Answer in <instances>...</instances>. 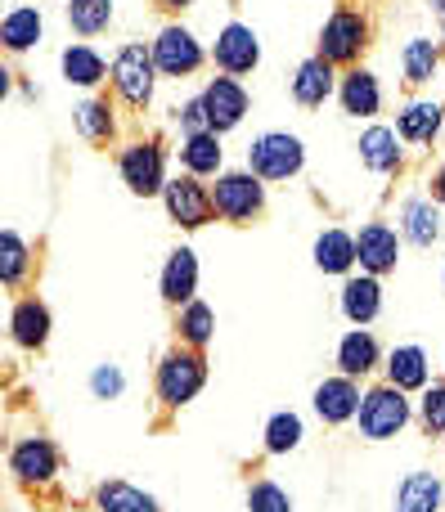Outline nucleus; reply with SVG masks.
<instances>
[{
  "instance_id": "f257e3e1",
  "label": "nucleus",
  "mask_w": 445,
  "mask_h": 512,
  "mask_svg": "<svg viewBox=\"0 0 445 512\" xmlns=\"http://www.w3.org/2000/svg\"><path fill=\"white\" fill-rule=\"evenodd\" d=\"M207 373H212L207 351H194V346H180V342L171 351H162V360L153 364V400H158L162 414L171 418L185 405H194L207 387Z\"/></svg>"
},
{
  "instance_id": "f03ea898",
  "label": "nucleus",
  "mask_w": 445,
  "mask_h": 512,
  "mask_svg": "<svg viewBox=\"0 0 445 512\" xmlns=\"http://www.w3.org/2000/svg\"><path fill=\"white\" fill-rule=\"evenodd\" d=\"M158 63H153V50L144 41H126L117 45L113 54V68H108V90H113V99L126 108V113H149L153 99H158Z\"/></svg>"
},
{
  "instance_id": "7ed1b4c3",
  "label": "nucleus",
  "mask_w": 445,
  "mask_h": 512,
  "mask_svg": "<svg viewBox=\"0 0 445 512\" xmlns=\"http://www.w3.org/2000/svg\"><path fill=\"white\" fill-rule=\"evenodd\" d=\"M410 423H419V414H414V396L401 387H392V382H369L365 387V400H360V414H356V436L369 445H383V441H396V436L405 432Z\"/></svg>"
},
{
  "instance_id": "20e7f679",
  "label": "nucleus",
  "mask_w": 445,
  "mask_h": 512,
  "mask_svg": "<svg viewBox=\"0 0 445 512\" xmlns=\"http://www.w3.org/2000/svg\"><path fill=\"white\" fill-rule=\"evenodd\" d=\"M369 45H374V18L356 5H338L329 18H324L315 54L329 59L338 72H347V68H360V63H365Z\"/></svg>"
},
{
  "instance_id": "39448f33",
  "label": "nucleus",
  "mask_w": 445,
  "mask_h": 512,
  "mask_svg": "<svg viewBox=\"0 0 445 512\" xmlns=\"http://www.w3.org/2000/svg\"><path fill=\"white\" fill-rule=\"evenodd\" d=\"M117 180L131 198H162L171 171H167V144L158 135H135L117 149Z\"/></svg>"
},
{
  "instance_id": "423d86ee",
  "label": "nucleus",
  "mask_w": 445,
  "mask_h": 512,
  "mask_svg": "<svg viewBox=\"0 0 445 512\" xmlns=\"http://www.w3.org/2000/svg\"><path fill=\"white\" fill-rule=\"evenodd\" d=\"M149 50H153V63H158L162 81H189L212 63V50L203 45V36H198L189 23H180V18H171V23L158 27Z\"/></svg>"
},
{
  "instance_id": "0eeeda50",
  "label": "nucleus",
  "mask_w": 445,
  "mask_h": 512,
  "mask_svg": "<svg viewBox=\"0 0 445 512\" xmlns=\"http://www.w3.org/2000/svg\"><path fill=\"white\" fill-rule=\"evenodd\" d=\"M243 167L252 176H261L266 185L297 180L306 171V140L293 131H261V135H252L248 153H243Z\"/></svg>"
},
{
  "instance_id": "6e6552de",
  "label": "nucleus",
  "mask_w": 445,
  "mask_h": 512,
  "mask_svg": "<svg viewBox=\"0 0 445 512\" xmlns=\"http://www.w3.org/2000/svg\"><path fill=\"white\" fill-rule=\"evenodd\" d=\"M212 198H216V216L225 225H252L266 216L270 185L261 176H252L248 167H225L212 185Z\"/></svg>"
},
{
  "instance_id": "1a4fd4ad",
  "label": "nucleus",
  "mask_w": 445,
  "mask_h": 512,
  "mask_svg": "<svg viewBox=\"0 0 445 512\" xmlns=\"http://www.w3.org/2000/svg\"><path fill=\"white\" fill-rule=\"evenodd\" d=\"M158 203H162V212H167V221L185 234L207 230L212 221H221V216H216L212 185L198 180V176H189V171H176V176L167 180V189H162Z\"/></svg>"
},
{
  "instance_id": "9d476101",
  "label": "nucleus",
  "mask_w": 445,
  "mask_h": 512,
  "mask_svg": "<svg viewBox=\"0 0 445 512\" xmlns=\"http://www.w3.org/2000/svg\"><path fill=\"white\" fill-rule=\"evenodd\" d=\"M5 463H9V477H14L23 490H50L54 481H59L63 454L45 432H27V436H14V441H9Z\"/></svg>"
},
{
  "instance_id": "9b49d317",
  "label": "nucleus",
  "mask_w": 445,
  "mask_h": 512,
  "mask_svg": "<svg viewBox=\"0 0 445 512\" xmlns=\"http://www.w3.org/2000/svg\"><path fill=\"white\" fill-rule=\"evenodd\" d=\"M212 68L225 72V77H252V72L261 68V36H257V27L230 18V23L216 32V41H212Z\"/></svg>"
},
{
  "instance_id": "f8f14e48",
  "label": "nucleus",
  "mask_w": 445,
  "mask_h": 512,
  "mask_svg": "<svg viewBox=\"0 0 445 512\" xmlns=\"http://www.w3.org/2000/svg\"><path fill=\"white\" fill-rule=\"evenodd\" d=\"M360 400H365V387H360L356 378H347V373H329V378H320L315 391H311V409L324 427L356 423Z\"/></svg>"
},
{
  "instance_id": "ddd939ff",
  "label": "nucleus",
  "mask_w": 445,
  "mask_h": 512,
  "mask_svg": "<svg viewBox=\"0 0 445 512\" xmlns=\"http://www.w3.org/2000/svg\"><path fill=\"white\" fill-rule=\"evenodd\" d=\"M203 104H207V122H212V131H221V135H230V131H239L243 126V117H248V108H252V95H248V86H243V77H212L203 90Z\"/></svg>"
},
{
  "instance_id": "4468645a",
  "label": "nucleus",
  "mask_w": 445,
  "mask_h": 512,
  "mask_svg": "<svg viewBox=\"0 0 445 512\" xmlns=\"http://www.w3.org/2000/svg\"><path fill=\"white\" fill-rule=\"evenodd\" d=\"M405 149H410V144H405L401 131L387 126V122H369L365 131H360V140H356L360 167L374 171V176H383V180H392V176H401L405 171Z\"/></svg>"
},
{
  "instance_id": "2eb2a0df",
  "label": "nucleus",
  "mask_w": 445,
  "mask_h": 512,
  "mask_svg": "<svg viewBox=\"0 0 445 512\" xmlns=\"http://www.w3.org/2000/svg\"><path fill=\"white\" fill-rule=\"evenodd\" d=\"M401 248H405V239L392 221H365L356 230V261L365 274L387 279V274L401 265Z\"/></svg>"
},
{
  "instance_id": "dca6fc26",
  "label": "nucleus",
  "mask_w": 445,
  "mask_h": 512,
  "mask_svg": "<svg viewBox=\"0 0 445 512\" xmlns=\"http://www.w3.org/2000/svg\"><path fill=\"white\" fill-rule=\"evenodd\" d=\"M333 364H338V373H347V378L365 382V378H374V373H383L387 346H383V337H378L374 328H347V333L338 337Z\"/></svg>"
},
{
  "instance_id": "f3484780",
  "label": "nucleus",
  "mask_w": 445,
  "mask_h": 512,
  "mask_svg": "<svg viewBox=\"0 0 445 512\" xmlns=\"http://www.w3.org/2000/svg\"><path fill=\"white\" fill-rule=\"evenodd\" d=\"M396 131L410 149H432L445 131V99L432 95H410L401 108H396Z\"/></svg>"
},
{
  "instance_id": "a211bd4d",
  "label": "nucleus",
  "mask_w": 445,
  "mask_h": 512,
  "mask_svg": "<svg viewBox=\"0 0 445 512\" xmlns=\"http://www.w3.org/2000/svg\"><path fill=\"white\" fill-rule=\"evenodd\" d=\"M383 306H387V292H383V279H378V274L356 270V274L342 279L338 310H342V319H347L351 328H369L378 315H383Z\"/></svg>"
},
{
  "instance_id": "6ab92c4d",
  "label": "nucleus",
  "mask_w": 445,
  "mask_h": 512,
  "mask_svg": "<svg viewBox=\"0 0 445 512\" xmlns=\"http://www.w3.org/2000/svg\"><path fill=\"white\" fill-rule=\"evenodd\" d=\"M338 81H342V72L333 68L329 59L311 54V59H302L293 68V77H288V95H293L297 108H324L329 99H338Z\"/></svg>"
},
{
  "instance_id": "aec40b11",
  "label": "nucleus",
  "mask_w": 445,
  "mask_h": 512,
  "mask_svg": "<svg viewBox=\"0 0 445 512\" xmlns=\"http://www.w3.org/2000/svg\"><path fill=\"white\" fill-rule=\"evenodd\" d=\"M54 337V315L41 297H14V310H9V342L27 355H41Z\"/></svg>"
},
{
  "instance_id": "412c9836",
  "label": "nucleus",
  "mask_w": 445,
  "mask_h": 512,
  "mask_svg": "<svg viewBox=\"0 0 445 512\" xmlns=\"http://www.w3.org/2000/svg\"><path fill=\"white\" fill-rule=\"evenodd\" d=\"M441 212L445 207L432 194H410L396 207V230L410 248H437L441 243Z\"/></svg>"
},
{
  "instance_id": "4be33fe9",
  "label": "nucleus",
  "mask_w": 445,
  "mask_h": 512,
  "mask_svg": "<svg viewBox=\"0 0 445 512\" xmlns=\"http://www.w3.org/2000/svg\"><path fill=\"white\" fill-rule=\"evenodd\" d=\"M338 108L347 117H356V122H378V113H383V81H378L374 68H347L338 81Z\"/></svg>"
},
{
  "instance_id": "5701e85b",
  "label": "nucleus",
  "mask_w": 445,
  "mask_h": 512,
  "mask_svg": "<svg viewBox=\"0 0 445 512\" xmlns=\"http://www.w3.org/2000/svg\"><path fill=\"white\" fill-rule=\"evenodd\" d=\"M198 279H203L198 252L189 248V243L171 248V252H167V261H162V274H158V292H162V301H167L171 310H180L185 301H194V297H198Z\"/></svg>"
},
{
  "instance_id": "b1692460",
  "label": "nucleus",
  "mask_w": 445,
  "mask_h": 512,
  "mask_svg": "<svg viewBox=\"0 0 445 512\" xmlns=\"http://www.w3.org/2000/svg\"><path fill=\"white\" fill-rule=\"evenodd\" d=\"M72 131L90 144V149H108L122 135V122H117V99L108 95H86L77 108H72Z\"/></svg>"
},
{
  "instance_id": "393cba45",
  "label": "nucleus",
  "mask_w": 445,
  "mask_h": 512,
  "mask_svg": "<svg viewBox=\"0 0 445 512\" xmlns=\"http://www.w3.org/2000/svg\"><path fill=\"white\" fill-rule=\"evenodd\" d=\"M311 261L320 274H333V279H347V274L360 270L356 261V230H342V225H324L311 243Z\"/></svg>"
},
{
  "instance_id": "a878e982",
  "label": "nucleus",
  "mask_w": 445,
  "mask_h": 512,
  "mask_svg": "<svg viewBox=\"0 0 445 512\" xmlns=\"http://www.w3.org/2000/svg\"><path fill=\"white\" fill-rule=\"evenodd\" d=\"M392 512H445V477L432 468H414L396 481Z\"/></svg>"
},
{
  "instance_id": "bb28decb",
  "label": "nucleus",
  "mask_w": 445,
  "mask_h": 512,
  "mask_svg": "<svg viewBox=\"0 0 445 512\" xmlns=\"http://www.w3.org/2000/svg\"><path fill=\"white\" fill-rule=\"evenodd\" d=\"M180 171L198 180H216L225 171V135L221 131H194V135H180Z\"/></svg>"
},
{
  "instance_id": "cd10ccee",
  "label": "nucleus",
  "mask_w": 445,
  "mask_h": 512,
  "mask_svg": "<svg viewBox=\"0 0 445 512\" xmlns=\"http://www.w3.org/2000/svg\"><path fill=\"white\" fill-rule=\"evenodd\" d=\"M108 68H113V59H104L90 41H72V45H63V54H59L63 81L77 90H99L108 81Z\"/></svg>"
},
{
  "instance_id": "c85d7f7f",
  "label": "nucleus",
  "mask_w": 445,
  "mask_h": 512,
  "mask_svg": "<svg viewBox=\"0 0 445 512\" xmlns=\"http://www.w3.org/2000/svg\"><path fill=\"white\" fill-rule=\"evenodd\" d=\"M383 378L392 382V387L410 391V396H419L423 387L432 382V360L428 351H423L419 342H401L387 351V364H383Z\"/></svg>"
},
{
  "instance_id": "c756f323",
  "label": "nucleus",
  "mask_w": 445,
  "mask_h": 512,
  "mask_svg": "<svg viewBox=\"0 0 445 512\" xmlns=\"http://www.w3.org/2000/svg\"><path fill=\"white\" fill-rule=\"evenodd\" d=\"M45 41V14L36 5H14L5 18H0V45H5L9 59L36 50Z\"/></svg>"
},
{
  "instance_id": "7c9ffc66",
  "label": "nucleus",
  "mask_w": 445,
  "mask_h": 512,
  "mask_svg": "<svg viewBox=\"0 0 445 512\" xmlns=\"http://www.w3.org/2000/svg\"><path fill=\"white\" fill-rule=\"evenodd\" d=\"M441 59H445V45L432 41V36H410L401 45V72H405V86L423 90L432 86V77H441Z\"/></svg>"
},
{
  "instance_id": "2f4dec72",
  "label": "nucleus",
  "mask_w": 445,
  "mask_h": 512,
  "mask_svg": "<svg viewBox=\"0 0 445 512\" xmlns=\"http://www.w3.org/2000/svg\"><path fill=\"white\" fill-rule=\"evenodd\" d=\"M36 270V248L18 230H0V288L23 292Z\"/></svg>"
},
{
  "instance_id": "473e14b6",
  "label": "nucleus",
  "mask_w": 445,
  "mask_h": 512,
  "mask_svg": "<svg viewBox=\"0 0 445 512\" xmlns=\"http://www.w3.org/2000/svg\"><path fill=\"white\" fill-rule=\"evenodd\" d=\"M306 445V418L297 414V409H275V414L266 418V427H261V450L270 454V459H288V454H297Z\"/></svg>"
},
{
  "instance_id": "72a5a7b5",
  "label": "nucleus",
  "mask_w": 445,
  "mask_h": 512,
  "mask_svg": "<svg viewBox=\"0 0 445 512\" xmlns=\"http://www.w3.org/2000/svg\"><path fill=\"white\" fill-rule=\"evenodd\" d=\"M95 512H162V504H158V495H149L135 481L108 477L95 486Z\"/></svg>"
},
{
  "instance_id": "f704fd0d",
  "label": "nucleus",
  "mask_w": 445,
  "mask_h": 512,
  "mask_svg": "<svg viewBox=\"0 0 445 512\" xmlns=\"http://www.w3.org/2000/svg\"><path fill=\"white\" fill-rule=\"evenodd\" d=\"M171 333H176L180 346H194V351H207L216 337V310L207 306L203 297L185 301V306L176 310V319H171Z\"/></svg>"
},
{
  "instance_id": "c9c22d12",
  "label": "nucleus",
  "mask_w": 445,
  "mask_h": 512,
  "mask_svg": "<svg viewBox=\"0 0 445 512\" xmlns=\"http://www.w3.org/2000/svg\"><path fill=\"white\" fill-rule=\"evenodd\" d=\"M113 0H68V5H63V18H68V27L77 36H104L108 27H113Z\"/></svg>"
},
{
  "instance_id": "e433bc0d",
  "label": "nucleus",
  "mask_w": 445,
  "mask_h": 512,
  "mask_svg": "<svg viewBox=\"0 0 445 512\" xmlns=\"http://www.w3.org/2000/svg\"><path fill=\"white\" fill-rule=\"evenodd\" d=\"M414 414H419L423 436H437V441H445V378H432L428 387L419 391Z\"/></svg>"
},
{
  "instance_id": "4c0bfd02",
  "label": "nucleus",
  "mask_w": 445,
  "mask_h": 512,
  "mask_svg": "<svg viewBox=\"0 0 445 512\" xmlns=\"http://www.w3.org/2000/svg\"><path fill=\"white\" fill-rule=\"evenodd\" d=\"M248 512H293V495H288L279 481L257 477L248 486Z\"/></svg>"
},
{
  "instance_id": "58836bf2",
  "label": "nucleus",
  "mask_w": 445,
  "mask_h": 512,
  "mask_svg": "<svg viewBox=\"0 0 445 512\" xmlns=\"http://www.w3.org/2000/svg\"><path fill=\"white\" fill-rule=\"evenodd\" d=\"M86 387H90V396L95 400H122L126 396V373H122V364H113V360H104V364H95L90 369V378H86Z\"/></svg>"
},
{
  "instance_id": "ea45409f",
  "label": "nucleus",
  "mask_w": 445,
  "mask_h": 512,
  "mask_svg": "<svg viewBox=\"0 0 445 512\" xmlns=\"http://www.w3.org/2000/svg\"><path fill=\"white\" fill-rule=\"evenodd\" d=\"M171 122L180 126V135L212 131V122H207V104H203V95H189L185 104H176V108H171Z\"/></svg>"
},
{
  "instance_id": "a19ab883",
  "label": "nucleus",
  "mask_w": 445,
  "mask_h": 512,
  "mask_svg": "<svg viewBox=\"0 0 445 512\" xmlns=\"http://www.w3.org/2000/svg\"><path fill=\"white\" fill-rule=\"evenodd\" d=\"M428 194L445 207V162H437V167H432V176H428Z\"/></svg>"
},
{
  "instance_id": "79ce46f5",
  "label": "nucleus",
  "mask_w": 445,
  "mask_h": 512,
  "mask_svg": "<svg viewBox=\"0 0 445 512\" xmlns=\"http://www.w3.org/2000/svg\"><path fill=\"white\" fill-rule=\"evenodd\" d=\"M428 9H432V23H437V41L445 45V0H428Z\"/></svg>"
},
{
  "instance_id": "37998d69",
  "label": "nucleus",
  "mask_w": 445,
  "mask_h": 512,
  "mask_svg": "<svg viewBox=\"0 0 445 512\" xmlns=\"http://www.w3.org/2000/svg\"><path fill=\"white\" fill-rule=\"evenodd\" d=\"M153 5H158L162 14L176 18V14H185V9H194V0H153Z\"/></svg>"
},
{
  "instance_id": "c03bdc74",
  "label": "nucleus",
  "mask_w": 445,
  "mask_h": 512,
  "mask_svg": "<svg viewBox=\"0 0 445 512\" xmlns=\"http://www.w3.org/2000/svg\"><path fill=\"white\" fill-rule=\"evenodd\" d=\"M441 283H445V265H441Z\"/></svg>"
},
{
  "instance_id": "a18cd8bd",
  "label": "nucleus",
  "mask_w": 445,
  "mask_h": 512,
  "mask_svg": "<svg viewBox=\"0 0 445 512\" xmlns=\"http://www.w3.org/2000/svg\"><path fill=\"white\" fill-rule=\"evenodd\" d=\"M441 450H445V441H441Z\"/></svg>"
},
{
  "instance_id": "49530a36",
  "label": "nucleus",
  "mask_w": 445,
  "mask_h": 512,
  "mask_svg": "<svg viewBox=\"0 0 445 512\" xmlns=\"http://www.w3.org/2000/svg\"><path fill=\"white\" fill-rule=\"evenodd\" d=\"M63 5H68V0H63Z\"/></svg>"
}]
</instances>
